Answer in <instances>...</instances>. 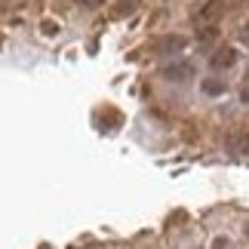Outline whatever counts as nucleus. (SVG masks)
<instances>
[{"label": "nucleus", "instance_id": "0eeeda50", "mask_svg": "<svg viewBox=\"0 0 249 249\" xmlns=\"http://www.w3.org/2000/svg\"><path fill=\"white\" fill-rule=\"evenodd\" d=\"M213 40H218V28L215 25H203V28H200V31H197V43H213Z\"/></svg>", "mask_w": 249, "mask_h": 249}, {"label": "nucleus", "instance_id": "f03ea898", "mask_svg": "<svg viewBox=\"0 0 249 249\" xmlns=\"http://www.w3.org/2000/svg\"><path fill=\"white\" fill-rule=\"evenodd\" d=\"M185 46H188V37H185V34H163V37L154 43V53L172 59V55H181V53H185Z\"/></svg>", "mask_w": 249, "mask_h": 249}, {"label": "nucleus", "instance_id": "423d86ee", "mask_svg": "<svg viewBox=\"0 0 249 249\" xmlns=\"http://www.w3.org/2000/svg\"><path fill=\"white\" fill-rule=\"evenodd\" d=\"M228 151L231 154H246L249 151V132L243 129V132H231L228 136Z\"/></svg>", "mask_w": 249, "mask_h": 249}, {"label": "nucleus", "instance_id": "20e7f679", "mask_svg": "<svg viewBox=\"0 0 249 249\" xmlns=\"http://www.w3.org/2000/svg\"><path fill=\"white\" fill-rule=\"evenodd\" d=\"M234 65H237L234 46H218V50L209 55V68H215V71H228V68H234Z\"/></svg>", "mask_w": 249, "mask_h": 249}, {"label": "nucleus", "instance_id": "9d476101", "mask_svg": "<svg viewBox=\"0 0 249 249\" xmlns=\"http://www.w3.org/2000/svg\"><path fill=\"white\" fill-rule=\"evenodd\" d=\"M74 3L83 6V9H99V6L105 3V0H74Z\"/></svg>", "mask_w": 249, "mask_h": 249}, {"label": "nucleus", "instance_id": "39448f33", "mask_svg": "<svg viewBox=\"0 0 249 249\" xmlns=\"http://www.w3.org/2000/svg\"><path fill=\"white\" fill-rule=\"evenodd\" d=\"M200 92L209 95V99H218V95H225V92H228V83H225V80H218V77H206L203 83H200Z\"/></svg>", "mask_w": 249, "mask_h": 249}, {"label": "nucleus", "instance_id": "ddd939ff", "mask_svg": "<svg viewBox=\"0 0 249 249\" xmlns=\"http://www.w3.org/2000/svg\"><path fill=\"white\" fill-rule=\"evenodd\" d=\"M240 102H243V105H249V83H246L243 89H240Z\"/></svg>", "mask_w": 249, "mask_h": 249}, {"label": "nucleus", "instance_id": "f257e3e1", "mask_svg": "<svg viewBox=\"0 0 249 249\" xmlns=\"http://www.w3.org/2000/svg\"><path fill=\"white\" fill-rule=\"evenodd\" d=\"M194 74H197V68H194L191 59H172V62H166L163 68H160V77L169 80V83H185V80L194 77Z\"/></svg>", "mask_w": 249, "mask_h": 249}, {"label": "nucleus", "instance_id": "6e6552de", "mask_svg": "<svg viewBox=\"0 0 249 249\" xmlns=\"http://www.w3.org/2000/svg\"><path fill=\"white\" fill-rule=\"evenodd\" d=\"M136 6H139V0H117L114 16H129V13H136Z\"/></svg>", "mask_w": 249, "mask_h": 249}, {"label": "nucleus", "instance_id": "1a4fd4ad", "mask_svg": "<svg viewBox=\"0 0 249 249\" xmlns=\"http://www.w3.org/2000/svg\"><path fill=\"white\" fill-rule=\"evenodd\" d=\"M40 34H46V37L59 34V22H50V18H43V22H40Z\"/></svg>", "mask_w": 249, "mask_h": 249}, {"label": "nucleus", "instance_id": "4468645a", "mask_svg": "<svg viewBox=\"0 0 249 249\" xmlns=\"http://www.w3.org/2000/svg\"><path fill=\"white\" fill-rule=\"evenodd\" d=\"M246 237H249V222H246Z\"/></svg>", "mask_w": 249, "mask_h": 249}, {"label": "nucleus", "instance_id": "9b49d317", "mask_svg": "<svg viewBox=\"0 0 249 249\" xmlns=\"http://www.w3.org/2000/svg\"><path fill=\"white\" fill-rule=\"evenodd\" d=\"M228 246H231L228 237H215V240H213V249H228Z\"/></svg>", "mask_w": 249, "mask_h": 249}, {"label": "nucleus", "instance_id": "7ed1b4c3", "mask_svg": "<svg viewBox=\"0 0 249 249\" xmlns=\"http://www.w3.org/2000/svg\"><path fill=\"white\" fill-rule=\"evenodd\" d=\"M222 13H225V0H206L194 13V22L197 25H215L218 18H222Z\"/></svg>", "mask_w": 249, "mask_h": 249}, {"label": "nucleus", "instance_id": "f8f14e48", "mask_svg": "<svg viewBox=\"0 0 249 249\" xmlns=\"http://www.w3.org/2000/svg\"><path fill=\"white\" fill-rule=\"evenodd\" d=\"M240 40H243V43H249V22H243V25H240Z\"/></svg>", "mask_w": 249, "mask_h": 249}]
</instances>
